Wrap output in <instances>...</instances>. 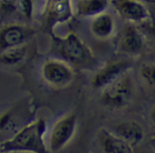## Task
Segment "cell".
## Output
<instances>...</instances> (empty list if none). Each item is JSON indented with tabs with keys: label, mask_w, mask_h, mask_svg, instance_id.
I'll return each mask as SVG.
<instances>
[{
	"label": "cell",
	"mask_w": 155,
	"mask_h": 153,
	"mask_svg": "<svg viewBox=\"0 0 155 153\" xmlns=\"http://www.w3.org/2000/svg\"><path fill=\"white\" fill-rule=\"evenodd\" d=\"M46 131L44 119H34L12 137L1 141V153H51L44 139Z\"/></svg>",
	"instance_id": "1"
},
{
	"label": "cell",
	"mask_w": 155,
	"mask_h": 153,
	"mask_svg": "<svg viewBox=\"0 0 155 153\" xmlns=\"http://www.w3.org/2000/svg\"><path fill=\"white\" fill-rule=\"evenodd\" d=\"M51 49L58 58L67 61L72 67L89 69L97 62L92 50L74 32H69L64 37L53 34Z\"/></svg>",
	"instance_id": "2"
},
{
	"label": "cell",
	"mask_w": 155,
	"mask_h": 153,
	"mask_svg": "<svg viewBox=\"0 0 155 153\" xmlns=\"http://www.w3.org/2000/svg\"><path fill=\"white\" fill-rule=\"evenodd\" d=\"M133 94L134 82L127 73L101 90V101L111 108H123L130 103Z\"/></svg>",
	"instance_id": "3"
},
{
	"label": "cell",
	"mask_w": 155,
	"mask_h": 153,
	"mask_svg": "<svg viewBox=\"0 0 155 153\" xmlns=\"http://www.w3.org/2000/svg\"><path fill=\"white\" fill-rule=\"evenodd\" d=\"M41 77L45 83L55 88H63L72 83L74 70L67 61L60 58H49L41 66Z\"/></svg>",
	"instance_id": "4"
},
{
	"label": "cell",
	"mask_w": 155,
	"mask_h": 153,
	"mask_svg": "<svg viewBox=\"0 0 155 153\" xmlns=\"http://www.w3.org/2000/svg\"><path fill=\"white\" fill-rule=\"evenodd\" d=\"M78 118L72 112L57 119L50 129L48 147L51 153L62 151L72 140L75 134Z\"/></svg>",
	"instance_id": "5"
},
{
	"label": "cell",
	"mask_w": 155,
	"mask_h": 153,
	"mask_svg": "<svg viewBox=\"0 0 155 153\" xmlns=\"http://www.w3.org/2000/svg\"><path fill=\"white\" fill-rule=\"evenodd\" d=\"M132 62L129 59H118L105 62L96 69L91 79V86L95 89L102 90L110 83L128 73Z\"/></svg>",
	"instance_id": "6"
},
{
	"label": "cell",
	"mask_w": 155,
	"mask_h": 153,
	"mask_svg": "<svg viewBox=\"0 0 155 153\" xmlns=\"http://www.w3.org/2000/svg\"><path fill=\"white\" fill-rule=\"evenodd\" d=\"M31 117H33L32 111L30 108L26 110L25 106L23 105L21 106L18 105L3 112L1 115L2 137L5 135V139L12 137L20 129H22L26 125L31 122L30 120H27V118H31Z\"/></svg>",
	"instance_id": "7"
},
{
	"label": "cell",
	"mask_w": 155,
	"mask_h": 153,
	"mask_svg": "<svg viewBox=\"0 0 155 153\" xmlns=\"http://www.w3.org/2000/svg\"><path fill=\"white\" fill-rule=\"evenodd\" d=\"M110 5L129 24H144L150 18L148 9L140 0H110Z\"/></svg>",
	"instance_id": "8"
},
{
	"label": "cell",
	"mask_w": 155,
	"mask_h": 153,
	"mask_svg": "<svg viewBox=\"0 0 155 153\" xmlns=\"http://www.w3.org/2000/svg\"><path fill=\"white\" fill-rule=\"evenodd\" d=\"M34 34L33 29L24 24H10L3 26L0 32V51L27 44Z\"/></svg>",
	"instance_id": "9"
},
{
	"label": "cell",
	"mask_w": 155,
	"mask_h": 153,
	"mask_svg": "<svg viewBox=\"0 0 155 153\" xmlns=\"http://www.w3.org/2000/svg\"><path fill=\"white\" fill-rule=\"evenodd\" d=\"M73 14L72 0H48L45 22L51 35H53V30L56 25L68 22L73 17Z\"/></svg>",
	"instance_id": "10"
},
{
	"label": "cell",
	"mask_w": 155,
	"mask_h": 153,
	"mask_svg": "<svg viewBox=\"0 0 155 153\" xmlns=\"http://www.w3.org/2000/svg\"><path fill=\"white\" fill-rule=\"evenodd\" d=\"M144 47L142 33L134 24H127L123 27L119 37L118 50L126 55H139Z\"/></svg>",
	"instance_id": "11"
},
{
	"label": "cell",
	"mask_w": 155,
	"mask_h": 153,
	"mask_svg": "<svg viewBox=\"0 0 155 153\" xmlns=\"http://www.w3.org/2000/svg\"><path fill=\"white\" fill-rule=\"evenodd\" d=\"M98 142L103 153H134L133 146L115 132L105 128L98 132Z\"/></svg>",
	"instance_id": "12"
},
{
	"label": "cell",
	"mask_w": 155,
	"mask_h": 153,
	"mask_svg": "<svg viewBox=\"0 0 155 153\" xmlns=\"http://www.w3.org/2000/svg\"><path fill=\"white\" fill-rule=\"evenodd\" d=\"M115 27L116 24L114 17L107 11L91 18L89 30L95 38L100 40H107L114 35Z\"/></svg>",
	"instance_id": "13"
},
{
	"label": "cell",
	"mask_w": 155,
	"mask_h": 153,
	"mask_svg": "<svg viewBox=\"0 0 155 153\" xmlns=\"http://www.w3.org/2000/svg\"><path fill=\"white\" fill-rule=\"evenodd\" d=\"M114 132L133 147L140 145L144 139L145 133L142 126L135 121H125L114 126Z\"/></svg>",
	"instance_id": "14"
},
{
	"label": "cell",
	"mask_w": 155,
	"mask_h": 153,
	"mask_svg": "<svg viewBox=\"0 0 155 153\" xmlns=\"http://www.w3.org/2000/svg\"><path fill=\"white\" fill-rule=\"evenodd\" d=\"M110 5V0H76L74 11L81 18H93L107 11Z\"/></svg>",
	"instance_id": "15"
},
{
	"label": "cell",
	"mask_w": 155,
	"mask_h": 153,
	"mask_svg": "<svg viewBox=\"0 0 155 153\" xmlns=\"http://www.w3.org/2000/svg\"><path fill=\"white\" fill-rule=\"evenodd\" d=\"M27 44L0 51V61L2 66L12 67L18 65L25 60L27 55Z\"/></svg>",
	"instance_id": "16"
},
{
	"label": "cell",
	"mask_w": 155,
	"mask_h": 153,
	"mask_svg": "<svg viewBox=\"0 0 155 153\" xmlns=\"http://www.w3.org/2000/svg\"><path fill=\"white\" fill-rule=\"evenodd\" d=\"M139 73L144 82L151 86H155V63H143L140 67Z\"/></svg>",
	"instance_id": "17"
},
{
	"label": "cell",
	"mask_w": 155,
	"mask_h": 153,
	"mask_svg": "<svg viewBox=\"0 0 155 153\" xmlns=\"http://www.w3.org/2000/svg\"><path fill=\"white\" fill-rule=\"evenodd\" d=\"M150 119H151L152 122L153 124V125L155 126V106L153 107V109L150 112Z\"/></svg>",
	"instance_id": "18"
},
{
	"label": "cell",
	"mask_w": 155,
	"mask_h": 153,
	"mask_svg": "<svg viewBox=\"0 0 155 153\" xmlns=\"http://www.w3.org/2000/svg\"><path fill=\"white\" fill-rule=\"evenodd\" d=\"M148 29H147V31L149 32H151V33H153V35L155 36V27H152V26H150V27H147Z\"/></svg>",
	"instance_id": "19"
},
{
	"label": "cell",
	"mask_w": 155,
	"mask_h": 153,
	"mask_svg": "<svg viewBox=\"0 0 155 153\" xmlns=\"http://www.w3.org/2000/svg\"><path fill=\"white\" fill-rule=\"evenodd\" d=\"M146 2H148V3H151V4H154L155 0H144Z\"/></svg>",
	"instance_id": "20"
},
{
	"label": "cell",
	"mask_w": 155,
	"mask_h": 153,
	"mask_svg": "<svg viewBox=\"0 0 155 153\" xmlns=\"http://www.w3.org/2000/svg\"><path fill=\"white\" fill-rule=\"evenodd\" d=\"M153 148H154L155 150V140H153Z\"/></svg>",
	"instance_id": "21"
},
{
	"label": "cell",
	"mask_w": 155,
	"mask_h": 153,
	"mask_svg": "<svg viewBox=\"0 0 155 153\" xmlns=\"http://www.w3.org/2000/svg\"><path fill=\"white\" fill-rule=\"evenodd\" d=\"M134 153H145V152H143V151H138V152H134Z\"/></svg>",
	"instance_id": "22"
}]
</instances>
